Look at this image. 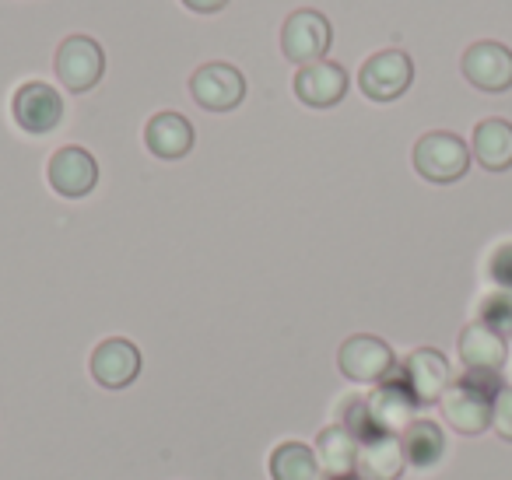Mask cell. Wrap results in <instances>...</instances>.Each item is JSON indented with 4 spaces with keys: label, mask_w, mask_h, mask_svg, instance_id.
Wrapping results in <instances>:
<instances>
[{
    "label": "cell",
    "mask_w": 512,
    "mask_h": 480,
    "mask_svg": "<svg viewBox=\"0 0 512 480\" xmlns=\"http://www.w3.org/2000/svg\"><path fill=\"white\" fill-rule=\"evenodd\" d=\"M502 386L498 375H477L467 372L463 379L449 382V389L442 393L439 410L446 417V424L460 435H481L491 428V403Z\"/></svg>",
    "instance_id": "1"
},
{
    "label": "cell",
    "mask_w": 512,
    "mask_h": 480,
    "mask_svg": "<svg viewBox=\"0 0 512 480\" xmlns=\"http://www.w3.org/2000/svg\"><path fill=\"white\" fill-rule=\"evenodd\" d=\"M470 158L474 155H470V148L463 144V137L449 134V130H432V134L418 137L411 162L421 179H428V183H435V186H449L467 176Z\"/></svg>",
    "instance_id": "2"
},
{
    "label": "cell",
    "mask_w": 512,
    "mask_h": 480,
    "mask_svg": "<svg viewBox=\"0 0 512 480\" xmlns=\"http://www.w3.org/2000/svg\"><path fill=\"white\" fill-rule=\"evenodd\" d=\"M337 368H341L344 379L358 382V386H379V382H390L400 365L393 347L383 337L355 333L337 351Z\"/></svg>",
    "instance_id": "3"
},
{
    "label": "cell",
    "mask_w": 512,
    "mask_h": 480,
    "mask_svg": "<svg viewBox=\"0 0 512 480\" xmlns=\"http://www.w3.org/2000/svg\"><path fill=\"white\" fill-rule=\"evenodd\" d=\"M330 39H334V29H330L327 15H320L313 8L295 11L281 25V53L299 67L320 64L330 50Z\"/></svg>",
    "instance_id": "4"
},
{
    "label": "cell",
    "mask_w": 512,
    "mask_h": 480,
    "mask_svg": "<svg viewBox=\"0 0 512 480\" xmlns=\"http://www.w3.org/2000/svg\"><path fill=\"white\" fill-rule=\"evenodd\" d=\"M106 74V53L92 36H67L57 50V78L67 92H92Z\"/></svg>",
    "instance_id": "5"
},
{
    "label": "cell",
    "mask_w": 512,
    "mask_h": 480,
    "mask_svg": "<svg viewBox=\"0 0 512 480\" xmlns=\"http://www.w3.org/2000/svg\"><path fill=\"white\" fill-rule=\"evenodd\" d=\"M190 95L207 113H232V109L242 106V99H246V78H242L239 67L214 60V64H204L193 71Z\"/></svg>",
    "instance_id": "6"
},
{
    "label": "cell",
    "mask_w": 512,
    "mask_h": 480,
    "mask_svg": "<svg viewBox=\"0 0 512 480\" xmlns=\"http://www.w3.org/2000/svg\"><path fill=\"white\" fill-rule=\"evenodd\" d=\"M414 64L404 50H379L362 64L358 85L369 102H393L411 88Z\"/></svg>",
    "instance_id": "7"
},
{
    "label": "cell",
    "mask_w": 512,
    "mask_h": 480,
    "mask_svg": "<svg viewBox=\"0 0 512 480\" xmlns=\"http://www.w3.org/2000/svg\"><path fill=\"white\" fill-rule=\"evenodd\" d=\"M460 71L477 92L502 95L512 88V50L495 39H481V43L467 46L460 60Z\"/></svg>",
    "instance_id": "8"
},
{
    "label": "cell",
    "mask_w": 512,
    "mask_h": 480,
    "mask_svg": "<svg viewBox=\"0 0 512 480\" xmlns=\"http://www.w3.org/2000/svg\"><path fill=\"white\" fill-rule=\"evenodd\" d=\"M397 375L404 379V386L414 393V400L421 407H432V403L442 400V393L453 382V368H449V358L435 347H418L404 358V365L397 368Z\"/></svg>",
    "instance_id": "9"
},
{
    "label": "cell",
    "mask_w": 512,
    "mask_h": 480,
    "mask_svg": "<svg viewBox=\"0 0 512 480\" xmlns=\"http://www.w3.org/2000/svg\"><path fill=\"white\" fill-rule=\"evenodd\" d=\"M365 403H369L372 428L386 431V435H404V431L418 421V407H421L400 375H393L390 382H379V386L365 396Z\"/></svg>",
    "instance_id": "10"
},
{
    "label": "cell",
    "mask_w": 512,
    "mask_h": 480,
    "mask_svg": "<svg viewBox=\"0 0 512 480\" xmlns=\"http://www.w3.org/2000/svg\"><path fill=\"white\" fill-rule=\"evenodd\" d=\"M11 116L25 134H50L64 120V99L46 81H25L11 99Z\"/></svg>",
    "instance_id": "11"
},
{
    "label": "cell",
    "mask_w": 512,
    "mask_h": 480,
    "mask_svg": "<svg viewBox=\"0 0 512 480\" xmlns=\"http://www.w3.org/2000/svg\"><path fill=\"white\" fill-rule=\"evenodd\" d=\"M46 179H50L53 193L67 200H81L99 183V162L92 158V151L67 144V148L53 151L50 165H46Z\"/></svg>",
    "instance_id": "12"
},
{
    "label": "cell",
    "mask_w": 512,
    "mask_h": 480,
    "mask_svg": "<svg viewBox=\"0 0 512 480\" xmlns=\"http://www.w3.org/2000/svg\"><path fill=\"white\" fill-rule=\"evenodd\" d=\"M88 368L102 389H127L141 375V351L127 337H106L92 351Z\"/></svg>",
    "instance_id": "13"
},
{
    "label": "cell",
    "mask_w": 512,
    "mask_h": 480,
    "mask_svg": "<svg viewBox=\"0 0 512 480\" xmlns=\"http://www.w3.org/2000/svg\"><path fill=\"white\" fill-rule=\"evenodd\" d=\"M456 351H460V361L467 372L477 375H502L505 361H509V344H505L502 333H495L488 323H470L460 330V340H456Z\"/></svg>",
    "instance_id": "14"
},
{
    "label": "cell",
    "mask_w": 512,
    "mask_h": 480,
    "mask_svg": "<svg viewBox=\"0 0 512 480\" xmlns=\"http://www.w3.org/2000/svg\"><path fill=\"white\" fill-rule=\"evenodd\" d=\"M348 95V71L334 60L299 67L295 74V99L309 109H334Z\"/></svg>",
    "instance_id": "15"
},
{
    "label": "cell",
    "mask_w": 512,
    "mask_h": 480,
    "mask_svg": "<svg viewBox=\"0 0 512 480\" xmlns=\"http://www.w3.org/2000/svg\"><path fill=\"white\" fill-rule=\"evenodd\" d=\"M404 445L400 435L372 431L358 442V477L362 480H397L404 473Z\"/></svg>",
    "instance_id": "16"
},
{
    "label": "cell",
    "mask_w": 512,
    "mask_h": 480,
    "mask_svg": "<svg viewBox=\"0 0 512 480\" xmlns=\"http://www.w3.org/2000/svg\"><path fill=\"white\" fill-rule=\"evenodd\" d=\"M193 141H197V134H193V123L183 113H155L144 127V144L162 162L186 158L193 151Z\"/></svg>",
    "instance_id": "17"
},
{
    "label": "cell",
    "mask_w": 512,
    "mask_h": 480,
    "mask_svg": "<svg viewBox=\"0 0 512 480\" xmlns=\"http://www.w3.org/2000/svg\"><path fill=\"white\" fill-rule=\"evenodd\" d=\"M316 456H320V466L327 473V480H348L358 477V438L344 428L341 421L323 428L316 435Z\"/></svg>",
    "instance_id": "18"
},
{
    "label": "cell",
    "mask_w": 512,
    "mask_h": 480,
    "mask_svg": "<svg viewBox=\"0 0 512 480\" xmlns=\"http://www.w3.org/2000/svg\"><path fill=\"white\" fill-rule=\"evenodd\" d=\"M470 155L488 172L512 169V123L502 116H488L477 123L474 137H470Z\"/></svg>",
    "instance_id": "19"
},
{
    "label": "cell",
    "mask_w": 512,
    "mask_h": 480,
    "mask_svg": "<svg viewBox=\"0 0 512 480\" xmlns=\"http://www.w3.org/2000/svg\"><path fill=\"white\" fill-rule=\"evenodd\" d=\"M400 445H404L407 466H414V470H432V466H439V459L446 456V435H442L439 424L425 421V417H418V421L400 435Z\"/></svg>",
    "instance_id": "20"
},
{
    "label": "cell",
    "mask_w": 512,
    "mask_h": 480,
    "mask_svg": "<svg viewBox=\"0 0 512 480\" xmlns=\"http://www.w3.org/2000/svg\"><path fill=\"white\" fill-rule=\"evenodd\" d=\"M323 466L313 445L281 442L271 452V480H320Z\"/></svg>",
    "instance_id": "21"
},
{
    "label": "cell",
    "mask_w": 512,
    "mask_h": 480,
    "mask_svg": "<svg viewBox=\"0 0 512 480\" xmlns=\"http://www.w3.org/2000/svg\"><path fill=\"white\" fill-rule=\"evenodd\" d=\"M481 323H488L495 333H502L505 340L512 337V295L509 291H498V295L484 298L481 305Z\"/></svg>",
    "instance_id": "22"
},
{
    "label": "cell",
    "mask_w": 512,
    "mask_h": 480,
    "mask_svg": "<svg viewBox=\"0 0 512 480\" xmlns=\"http://www.w3.org/2000/svg\"><path fill=\"white\" fill-rule=\"evenodd\" d=\"M491 431L502 442H512V382H502L491 403Z\"/></svg>",
    "instance_id": "23"
},
{
    "label": "cell",
    "mask_w": 512,
    "mask_h": 480,
    "mask_svg": "<svg viewBox=\"0 0 512 480\" xmlns=\"http://www.w3.org/2000/svg\"><path fill=\"white\" fill-rule=\"evenodd\" d=\"M488 274H491V281H495L498 288L512 291V242H505V246H498L495 253H491Z\"/></svg>",
    "instance_id": "24"
},
{
    "label": "cell",
    "mask_w": 512,
    "mask_h": 480,
    "mask_svg": "<svg viewBox=\"0 0 512 480\" xmlns=\"http://www.w3.org/2000/svg\"><path fill=\"white\" fill-rule=\"evenodd\" d=\"M183 4L193 11V15H218L228 0H183Z\"/></svg>",
    "instance_id": "25"
},
{
    "label": "cell",
    "mask_w": 512,
    "mask_h": 480,
    "mask_svg": "<svg viewBox=\"0 0 512 480\" xmlns=\"http://www.w3.org/2000/svg\"><path fill=\"white\" fill-rule=\"evenodd\" d=\"M348 480H362V477H348Z\"/></svg>",
    "instance_id": "26"
}]
</instances>
